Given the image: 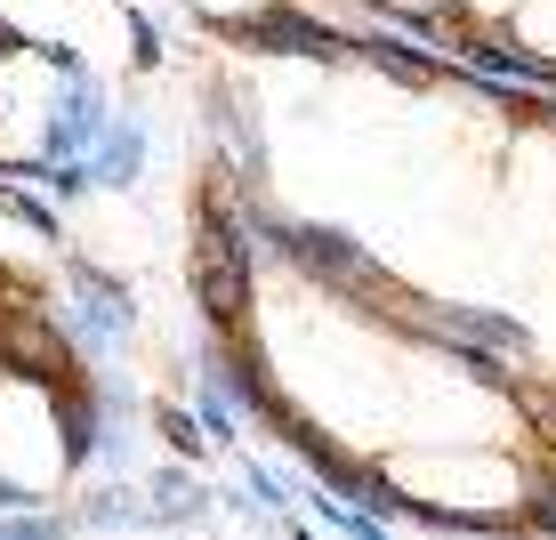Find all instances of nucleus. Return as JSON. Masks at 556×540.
<instances>
[{
    "instance_id": "f257e3e1",
    "label": "nucleus",
    "mask_w": 556,
    "mask_h": 540,
    "mask_svg": "<svg viewBox=\"0 0 556 540\" xmlns=\"http://www.w3.org/2000/svg\"><path fill=\"white\" fill-rule=\"evenodd\" d=\"M194 299L218 331H242L251 323V250H242L235 226V186L210 178L202 186V226H194Z\"/></svg>"
},
{
    "instance_id": "7ed1b4c3",
    "label": "nucleus",
    "mask_w": 556,
    "mask_h": 540,
    "mask_svg": "<svg viewBox=\"0 0 556 540\" xmlns=\"http://www.w3.org/2000/svg\"><path fill=\"white\" fill-rule=\"evenodd\" d=\"M210 25L226 33V41H251V49H306V56H348L355 41H339V33L306 25L291 9H258V16H210Z\"/></svg>"
},
{
    "instance_id": "ddd939ff",
    "label": "nucleus",
    "mask_w": 556,
    "mask_h": 540,
    "mask_svg": "<svg viewBox=\"0 0 556 540\" xmlns=\"http://www.w3.org/2000/svg\"><path fill=\"white\" fill-rule=\"evenodd\" d=\"M202 412H210V436H235V412H226V395H202Z\"/></svg>"
},
{
    "instance_id": "20e7f679",
    "label": "nucleus",
    "mask_w": 556,
    "mask_h": 540,
    "mask_svg": "<svg viewBox=\"0 0 556 540\" xmlns=\"http://www.w3.org/2000/svg\"><path fill=\"white\" fill-rule=\"evenodd\" d=\"M98 122H105L98 81H81V73H73V89H56V113H49V129H41V153H49V162H73V153L98 138Z\"/></svg>"
},
{
    "instance_id": "f8f14e48",
    "label": "nucleus",
    "mask_w": 556,
    "mask_h": 540,
    "mask_svg": "<svg viewBox=\"0 0 556 540\" xmlns=\"http://www.w3.org/2000/svg\"><path fill=\"white\" fill-rule=\"evenodd\" d=\"M129 25H138V33H129V41H138V65H153V56H162V33H153L146 16H129Z\"/></svg>"
},
{
    "instance_id": "f03ea898",
    "label": "nucleus",
    "mask_w": 556,
    "mask_h": 540,
    "mask_svg": "<svg viewBox=\"0 0 556 540\" xmlns=\"http://www.w3.org/2000/svg\"><path fill=\"white\" fill-rule=\"evenodd\" d=\"M258 226H266V242H275L282 259H299V266H323L331 282H379V266L363 259L355 242L323 235V226H291V218H258Z\"/></svg>"
},
{
    "instance_id": "0eeeda50",
    "label": "nucleus",
    "mask_w": 556,
    "mask_h": 540,
    "mask_svg": "<svg viewBox=\"0 0 556 540\" xmlns=\"http://www.w3.org/2000/svg\"><path fill=\"white\" fill-rule=\"evenodd\" d=\"M435 331H476V339H501V355H525L532 331L508 315H468V306H435Z\"/></svg>"
},
{
    "instance_id": "423d86ee",
    "label": "nucleus",
    "mask_w": 556,
    "mask_h": 540,
    "mask_svg": "<svg viewBox=\"0 0 556 540\" xmlns=\"http://www.w3.org/2000/svg\"><path fill=\"white\" fill-rule=\"evenodd\" d=\"M73 299H81V315H89L98 339H129V323H138V315H129V291L105 282L98 266H73Z\"/></svg>"
},
{
    "instance_id": "2eb2a0df",
    "label": "nucleus",
    "mask_w": 556,
    "mask_h": 540,
    "mask_svg": "<svg viewBox=\"0 0 556 540\" xmlns=\"http://www.w3.org/2000/svg\"><path fill=\"white\" fill-rule=\"evenodd\" d=\"M0 508H33V492H25V485H9V476H0Z\"/></svg>"
},
{
    "instance_id": "39448f33",
    "label": "nucleus",
    "mask_w": 556,
    "mask_h": 540,
    "mask_svg": "<svg viewBox=\"0 0 556 540\" xmlns=\"http://www.w3.org/2000/svg\"><path fill=\"white\" fill-rule=\"evenodd\" d=\"M138 169H146V129L129 122V113H122V122L105 113L98 138H89V178H98V186H138Z\"/></svg>"
},
{
    "instance_id": "9d476101",
    "label": "nucleus",
    "mask_w": 556,
    "mask_h": 540,
    "mask_svg": "<svg viewBox=\"0 0 556 540\" xmlns=\"http://www.w3.org/2000/svg\"><path fill=\"white\" fill-rule=\"evenodd\" d=\"M162 443H169V452H202V428L186 412H162Z\"/></svg>"
},
{
    "instance_id": "9b49d317",
    "label": "nucleus",
    "mask_w": 556,
    "mask_h": 540,
    "mask_svg": "<svg viewBox=\"0 0 556 540\" xmlns=\"http://www.w3.org/2000/svg\"><path fill=\"white\" fill-rule=\"evenodd\" d=\"M113 516H138L129 492H89V525H113Z\"/></svg>"
},
{
    "instance_id": "6e6552de",
    "label": "nucleus",
    "mask_w": 556,
    "mask_h": 540,
    "mask_svg": "<svg viewBox=\"0 0 556 540\" xmlns=\"http://www.w3.org/2000/svg\"><path fill=\"white\" fill-rule=\"evenodd\" d=\"M146 508H153V516H202V508H210V492H202V485H186V476H162Z\"/></svg>"
},
{
    "instance_id": "1a4fd4ad",
    "label": "nucleus",
    "mask_w": 556,
    "mask_h": 540,
    "mask_svg": "<svg viewBox=\"0 0 556 540\" xmlns=\"http://www.w3.org/2000/svg\"><path fill=\"white\" fill-rule=\"evenodd\" d=\"M0 210H9L25 235H49V242H56V210H49V202H33V194H16V178H0Z\"/></svg>"
},
{
    "instance_id": "4468645a",
    "label": "nucleus",
    "mask_w": 556,
    "mask_h": 540,
    "mask_svg": "<svg viewBox=\"0 0 556 540\" xmlns=\"http://www.w3.org/2000/svg\"><path fill=\"white\" fill-rule=\"evenodd\" d=\"M0 56H33V33H16L9 16H0Z\"/></svg>"
}]
</instances>
